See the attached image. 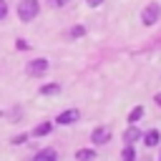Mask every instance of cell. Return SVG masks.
I'll return each mask as SVG.
<instances>
[{
  "label": "cell",
  "mask_w": 161,
  "mask_h": 161,
  "mask_svg": "<svg viewBox=\"0 0 161 161\" xmlns=\"http://www.w3.org/2000/svg\"><path fill=\"white\" fill-rule=\"evenodd\" d=\"M38 15V0H23L20 5H18V18L20 20H33Z\"/></svg>",
  "instance_id": "1"
},
{
  "label": "cell",
  "mask_w": 161,
  "mask_h": 161,
  "mask_svg": "<svg viewBox=\"0 0 161 161\" xmlns=\"http://www.w3.org/2000/svg\"><path fill=\"white\" fill-rule=\"evenodd\" d=\"M158 5L156 3H151V5H146L143 8V13H141V20H143V25H153L156 20H158Z\"/></svg>",
  "instance_id": "2"
},
{
  "label": "cell",
  "mask_w": 161,
  "mask_h": 161,
  "mask_svg": "<svg viewBox=\"0 0 161 161\" xmlns=\"http://www.w3.org/2000/svg\"><path fill=\"white\" fill-rule=\"evenodd\" d=\"M45 70H48V60H45V58H35V60H30V63H28V73H30V75H35V78H38V75H43Z\"/></svg>",
  "instance_id": "3"
},
{
  "label": "cell",
  "mask_w": 161,
  "mask_h": 161,
  "mask_svg": "<svg viewBox=\"0 0 161 161\" xmlns=\"http://www.w3.org/2000/svg\"><path fill=\"white\" fill-rule=\"evenodd\" d=\"M91 138H93V143H106V141L111 138V131H108L106 126H98V128L91 133Z\"/></svg>",
  "instance_id": "4"
},
{
  "label": "cell",
  "mask_w": 161,
  "mask_h": 161,
  "mask_svg": "<svg viewBox=\"0 0 161 161\" xmlns=\"http://www.w3.org/2000/svg\"><path fill=\"white\" fill-rule=\"evenodd\" d=\"M78 116H80V113H78V111H73V108H70V111H63V113L58 116V123H63V126L75 123V121H78Z\"/></svg>",
  "instance_id": "5"
},
{
  "label": "cell",
  "mask_w": 161,
  "mask_h": 161,
  "mask_svg": "<svg viewBox=\"0 0 161 161\" xmlns=\"http://www.w3.org/2000/svg\"><path fill=\"white\" fill-rule=\"evenodd\" d=\"M158 141H161V133H158V131H148V133H143V143H146V146H156Z\"/></svg>",
  "instance_id": "6"
},
{
  "label": "cell",
  "mask_w": 161,
  "mask_h": 161,
  "mask_svg": "<svg viewBox=\"0 0 161 161\" xmlns=\"http://www.w3.org/2000/svg\"><path fill=\"white\" fill-rule=\"evenodd\" d=\"M75 158H78V161H93V158H96V151H91V148H78V151H75Z\"/></svg>",
  "instance_id": "7"
},
{
  "label": "cell",
  "mask_w": 161,
  "mask_h": 161,
  "mask_svg": "<svg viewBox=\"0 0 161 161\" xmlns=\"http://www.w3.org/2000/svg\"><path fill=\"white\" fill-rule=\"evenodd\" d=\"M138 138H141V131H138V128H133V126L123 133V141H126V143H133V141H138Z\"/></svg>",
  "instance_id": "8"
},
{
  "label": "cell",
  "mask_w": 161,
  "mask_h": 161,
  "mask_svg": "<svg viewBox=\"0 0 161 161\" xmlns=\"http://www.w3.org/2000/svg\"><path fill=\"white\" fill-rule=\"evenodd\" d=\"M33 161H55V151H50V148H43Z\"/></svg>",
  "instance_id": "9"
},
{
  "label": "cell",
  "mask_w": 161,
  "mask_h": 161,
  "mask_svg": "<svg viewBox=\"0 0 161 161\" xmlns=\"http://www.w3.org/2000/svg\"><path fill=\"white\" fill-rule=\"evenodd\" d=\"M50 131H53V123H50V121H43L33 133H35V136H45V133H50Z\"/></svg>",
  "instance_id": "10"
},
{
  "label": "cell",
  "mask_w": 161,
  "mask_h": 161,
  "mask_svg": "<svg viewBox=\"0 0 161 161\" xmlns=\"http://www.w3.org/2000/svg\"><path fill=\"white\" fill-rule=\"evenodd\" d=\"M58 91H60V86H58V83H48V86H43V88H40V93H43V96H55Z\"/></svg>",
  "instance_id": "11"
},
{
  "label": "cell",
  "mask_w": 161,
  "mask_h": 161,
  "mask_svg": "<svg viewBox=\"0 0 161 161\" xmlns=\"http://www.w3.org/2000/svg\"><path fill=\"white\" fill-rule=\"evenodd\" d=\"M121 158H123V161H133V158H136V151H133V143H126V148H123V153H121Z\"/></svg>",
  "instance_id": "12"
},
{
  "label": "cell",
  "mask_w": 161,
  "mask_h": 161,
  "mask_svg": "<svg viewBox=\"0 0 161 161\" xmlns=\"http://www.w3.org/2000/svg\"><path fill=\"white\" fill-rule=\"evenodd\" d=\"M141 116H143V108H141V106H136V108H133V111L128 113V123H136V121H138Z\"/></svg>",
  "instance_id": "13"
},
{
  "label": "cell",
  "mask_w": 161,
  "mask_h": 161,
  "mask_svg": "<svg viewBox=\"0 0 161 161\" xmlns=\"http://www.w3.org/2000/svg\"><path fill=\"white\" fill-rule=\"evenodd\" d=\"M83 33H86V28H83V25H75V28L70 30V35H73V38H80Z\"/></svg>",
  "instance_id": "14"
},
{
  "label": "cell",
  "mask_w": 161,
  "mask_h": 161,
  "mask_svg": "<svg viewBox=\"0 0 161 161\" xmlns=\"http://www.w3.org/2000/svg\"><path fill=\"white\" fill-rule=\"evenodd\" d=\"M5 15H8V3H5V0H0V20H3Z\"/></svg>",
  "instance_id": "15"
},
{
  "label": "cell",
  "mask_w": 161,
  "mask_h": 161,
  "mask_svg": "<svg viewBox=\"0 0 161 161\" xmlns=\"http://www.w3.org/2000/svg\"><path fill=\"white\" fill-rule=\"evenodd\" d=\"M86 3H88V5H91V8H96V5H101V3H103V0H86Z\"/></svg>",
  "instance_id": "16"
},
{
  "label": "cell",
  "mask_w": 161,
  "mask_h": 161,
  "mask_svg": "<svg viewBox=\"0 0 161 161\" xmlns=\"http://www.w3.org/2000/svg\"><path fill=\"white\" fill-rule=\"evenodd\" d=\"M48 3H50V5H55V8H58V5H63V3H65V0H48Z\"/></svg>",
  "instance_id": "17"
},
{
  "label": "cell",
  "mask_w": 161,
  "mask_h": 161,
  "mask_svg": "<svg viewBox=\"0 0 161 161\" xmlns=\"http://www.w3.org/2000/svg\"><path fill=\"white\" fill-rule=\"evenodd\" d=\"M156 103H158V106H161V93H158V96H156Z\"/></svg>",
  "instance_id": "18"
},
{
  "label": "cell",
  "mask_w": 161,
  "mask_h": 161,
  "mask_svg": "<svg viewBox=\"0 0 161 161\" xmlns=\"http://www.w3.org/2000/svg\"><path fill=\"white\" fill-rule=\"evenodd\" d=\"M158 161H161V158H158Z\"/></svg>",
  "instance_id": "19"
}]
</instances>
